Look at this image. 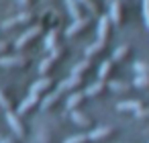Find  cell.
<instances>
[{"mask_svg":"<svg viewBox=\"0 0 149 143\" xmlns=\"http://www.w3.org/2000/svg\"><path fill=\"white\" fill-rule=\"evenodd\" d=\"M31 55L17 53V55H0V68H25L29 66Z\"/></svg>","mask_w":149,"mask_h":143,"instance_id":"obj_1","label":"cell"},{"mask_svg":"<svg viewBox=\"0 0 149 143\" xmlns=\"http://www.w3.org/2000/svg\"><path fill=\"white\" fill-rule=\"evenodd\" d=\"M43 33V25H35V27H31V29H27L19 39H17V43H15V47L17 49H23V47H27L31 41H35L39 35Z\"/></svg>","mask_w":149,"mask_h":143,"instance_id":"obj_2","label":"cell"},{"mask_svg":"<svg viewBox=\"0 0 149 143\" xmlns=\"http://www.w3.org/2000/svg\"><path fill=\"white\" fill-rule=\"evenodd\" d=\"M6 121H8V125H10L15 137L23 139V137H25V125H23V121H21V114H17L15 110H8V112H6Z\"/></svg>","mask_w":149,"mask_h":143,"instance_id":"obj_3","label":"cell"},{"mask_svg":"<svg viewBox=\"0 0 149 143\" xmlns=\"http://www.w3.org/2000/svg\"><path fill=\"white\" fill-rule=\"evenodd\" d=\"M108 19H110V23H114L116 27H118V25H123V21H125V6H123L120 0H114V2L110 4Z\"/></svg>","mask_w":149,"mask_h":143,"instance_id":"obj_4","label":"cell"},{"mask_svg":"<svg viewBox=\"0 0 149 143\" xmlns=\"http://www.w3.org/2000/svg\"><path fill=\"white\" fill-rule=\"evenodd\" d=\"M51 86H53V80H51L49 76H43V78H39L35 84H31V94L41 96L43 92H49V90H51Z\"/></svg>","mask_w":149,"mask_h":143,"instance_id":"obj_5","label":"cell"},{"mask_svg":"<svg viewBox=\"0 0 149 143\" xmlns=\"http://www.w3.org/2000/svg\"><path fill=\"white\" fill-rule=\"evenodd\" d=\"M90 23H92V19H88V17H84V19H80V21H74V23L65 29V37H74V35L86 31V29L90 27Z\"/></svg>","mask_w":149,"mask_h":143,"instance_id":"obj_6","label":"cell"},{"mask_svg":"<svg viewBox=\"0 0 149 143\" xmlns=\"http://www.w3.org/2000/svg\"><path fill=\"white\" fill-rule=\"evenodd\" d=\"M84 84V78L82 76H70V78H65V80H61V84L57 86L61 92H72V90H76V88H80Z\"/></svg>","mask_w":149,"mask_h":143,"instance_id":"obj_7","label":"cell"},{"mask_svg":"<svg viewBox=\"0 0 149 143\" xmlns=\"http://www.w3.org/2000/svg\"><path fill=\"white\" fill-rule=\"evenodd\" d=\"M110 19L108 15L100 17L98 19V29H96V35H98V41H108V33H110Z\"/></svg>","mask_w":149,"mask_h":143,"instance_id":"obj_8","label":"cell"},{"mask_svg":"<svg viewBox=\"0 0 149 143\" xmlns=\"http://www.w3.org/2000/svg\"><path fill=\"white\" fill-rule=\"evenodd\" d=\"M31 19H33V13H21V15H17V17H13V19L4 21V23H2V29H10V27L25 25V23H29Z\"/></svg>","mask_w":149,"mask_h":143,"instance_id":"obj_9","label":"cell"},{"mask_svg":"<svg viewBox=\"0 0 149 143\" xmlns=\"http://www.w3.org/2000/svg\"><path fill=\"white\" fill-rule=\"evenodd\" d=\"M86 100V96H84V92H80V90H76V92H72L70 94V98L65 100V108L72 112V110H78V106H82V102Z\"/></svg>","mask_w":149,"mask_h":143,"instance_id":"obj_10","label":"cell"},{"mask_svg":"<svg viewBox=\"0 0 149 143\" xmlns=\"http://www.w3.org/2000/svg\"><path fill=\"white\" fill-rule=\"evenodd\" d=\"M37 104H39V96H35V94H29V96H27V98H25V100L19 104V110H17V114H21V116H23V114H27L29 110H33Z\"/></svg>","mask_w":149,"mask_h":143,"instance_id":"obj_11","label":"cell"},{"mask_svg":"<svg viewBox=\"0 0 149 143\" xmlns=\"http://www.w3.org/2000/svg\"><path fill=\"white\" fill-rule=\"evenodd\" d=\"M110 133H112V127L104 125V127H96V129H92V131H90V133H86V135H88V139H90V141H102V139L110 137Z\"/></svg>","mask_w":149,"mask_h":143,"instance_id":"obj_12","label":"cell"},{"mask_svg":"<svg viewBox=\"0 0 149 143\" xmlns=\"http://www.w3.org/2000/svg\"><path fill=\"white\" fill-rule=\"evenodd\" d=\"M92 66H94V57H84L82 61H78V63L72 68V74H74V76H84Z\"/></svg>","mask_w":149,"mask_h":143,"instance_id":"obj_13","label":"cell"},{"mask_svg":"<svg viewBox=\"0 0 149 143\" xmlns=\"http://www.w3.org/2000/svg\"><path fill=\"white\" fill-rule=\"evenodd\" d=\"M104 90H106V82L98 80L96 84H88V86H86V90H84V96H86V98H92V96H98V94H102Z\"/></svg>","mask_w":149,"mask_h":143,"instance_id":"obj_14","label":"cell"},{"mask_svg":"<svg viewBox=\"0 0 149 143\" xmlns=\"http://www.w3.org/2000/svg\"><path fill=\"white\" fill-rule=\"evenodd\" d=\"M59 43H61V33H59L57 29H51V31L47 33V37H45V47L51 51V49H55Z\"/></svg>","mask_w":149,"mask_h":143,"instance_id":"obj_15","label":"cell"},{"mask_svg":"<svg viewBox=\"0 0 149 143\" xmlns=\"http://www.w3.org/2000/svg\"><path fill=\"white\" fill-rule=\"evenodd\" d=\"M106 43H108V41H98V39H96L92 45L86 47V57H96V55H100V53L106 49Z\"/></svg>","mask_w":149,"mask_h":143,"instance_id":"obj_16","label":"cell"},{"mask_svg":"<svg viewBox=\"0 0 149 143\" xmlns=\"http://www.w3.org/2000/svg\"><path fill=\"white\" fill-rule=\"evenodd\" d=\"M61 94H63V92H61L59 88H55V90L47 92V96L41 100V106H43V108H51V106H53V104H55V102L61 98Z\"/></svg>","mask_w":149,"mask_h":143,"instance_id":"obj_17","label":"cell"},{"mask_svg":"<svg viewBox=\"0 0 149 143\" xmlns=\"http://www.w3.org/2000/svg\"><path fill=\"white\" fill-rule=\"evenodd\" d=\"M143 106V102L141 100H123V102H118L116 104V110H120V112H135V110H139Z\"/></svg>","mask_w":149,"mask_h":143,"instance_id":"obj_18","label":"cell"},{"mask_svg":"<svg viewBox=\"0 0 149 143\" xmlns=\"http://www.w3.org/2000/svg\"><path fill=\"white\" fill-rule=\"evenodd\" d=\"M70 114H72V121H74L76 125H80L82 129H88V127H92V119H90V116H86L84 112H80V110H72Z\"/></svg>","mask_w":149,"mask_h":143,"instance_id":"obj_19","label":"cell"},{"mask_svg":"<svg viewBox=\"0 0 149 143\" xmlns=\"http://www.w3.org/2000/svg\"><path fill=\"white\" fill-rule=\"evenodd\" d=\"M65 6H68V13H70V17H72L74 21L84 19V17H82V6H80L78 0H65Z\"/></svg>","mask_w":149,"mask_h":143,"instance_id":"obj_20","label":"cell"},{"mask_svg":"<svg viewBox=\"0 0 149 143\" xmlns=\"http://www.w3.org/2000/svg\"><path fill=\"white\" fill-rule=\"evenodd\" d=\"M112 66H114V61H112V59H104V61L100 63V68H98V80L106 82V80H108V76H110V72H112Z\"/></svg>","mask_w":149,"mask_h":143,"instance_id":"obj_21","label":"cell"},{"mask_svg":"<svg viewBox=\"0 0 149 143\" xmlns=\"http://www.w3.org/2000/svg\"><path fill=\"white\" fill-rule=\"evenodd\" d=\"M108 88L112 92H116V94H127L133 88V84H127V82H120V80H112V82H108Z\"/></svg>","mask_w":149,"mask_h":143,"instance_id":"obj_22","label":"cell"},{"mask_svg":"<svg viewBox=\"0 0 149 143\" xmlns=\"http://www.w3.org/2000/svg\"><path fill=\"white\" fill-rule=\"evenodd\" d=\"M127 55H129V45H120V47H116V49H114V53H112V57H110V59H112L114 63H118V61H123Z\"/></svg>","mask_w":149,"mask_h":143,"instance_id":"obj_23","label":"cell"},{"mask_svg":"<svg viewBox=\"0 0 149 143\" xmlns=\"http://www.w3.org/2000/svg\"><path fill=\"white\" fill-rule=\"evenodd\" d=\"M133 86L135 88H149V76L147 74H137L135 80H133Z\"/></svg>","mask_w":149,"mask_h":143,"instance_id":"obj_24","label":"cell"},{"mask_svg":"<svg viewBox=\"0 0 149 143\" xmlns=\"http://www.w3.org/2000/svg\"><path fill=\"white\" fill-rule=\"evenodd\" d=\"M0 108H2L4 112L13 110V100H10V98H8V94H6V92H2V90H0Z\"/></svg>","mask_w":149,"mask_h":143,"instance_id":"obj_25","label":"cell"},{"mask_svg":"<svg viewBox=\"0 0 149 143\" xmlns=\"http://www.w3.org/2000/svg\"><path fill=\"white\" fill-rule=\"evenodd\" d=\"M80 6H86L90 15H98V4L94 2V0H78Z\"/></svg>","mask_w":149,"mask_h":143,"instance_id":"obj_26","label":"cell"},{"mask_svg":"<svg viewBox=\"0 0 149 143\" xmlns=\"http://www.w3.org/2000/svg\"><path fill=\"white\" fill-rule=\"evenodd\" d=\"M133 70H135L137 74H147V76H149V63H145V61H135Z\"/></svg>","mask_w":149,"mask_h":143,"instance_id":"obj_27","label":"cell"},{"mask_svg":"<svg viewBox=\"0 0 149 143\" xmlns=\"http://www.w3.org/2000/svg\"><path fill=\"white\" fill-rule=\"evenodd\" d=\"M86 141H88V135H84V133H82V135H74V137H68V139H65L63 143H86Z\"/></svg>","mask_w":149,"mask_h":143,"instance_id":"obj_28","label":"cell"},{"mask_svg":"<svg viewBox=\"0 0 149 143\" xmlns=\"http://www.w3.org/2000/svg\"><path fill=\"white\" fill-rule=\"evenodd\" d=\"M135 116L137 119H149V108L147 106H141L139 110H135Z\"/></svg>","mask_w":149,"mask_h":143,"instance_id":"obj_29","label":"cell"},{"mask_svg":"<svg viewBox=\"0 0 149 143\" xmlns=\"http://www.w3.org/2000/svg\"><path fill=\"white\" fill-rule=\"evenodd\" d=\"M143 19H145V25L149 27V0H143Z\"/></svg>","mask_w":149,"mask_h":143,"instance_id":"obj_30","label":"cell"},{"mask_svg":"<svg viewBox=\"0 0 149 143\" xmlns=\"http://www.w3.org/2000/svg\"><path fill=\"white\" fill-rule=\"evenodd\" d=\"M6 49H8V43H6V41H0V55H4Z\"/></svg>","mask_w":149,"mask_h":143,"instance_id":"obj_31","label":"cell"},{"mask_svg":"<svg viewBox=\"0 0 149 143\" xmlns=\"http://www.w3.org/2000/svg\"><path fill=\"white\" fill-rule=\"evenodd\" d=\"M0 143H15V139H10V137H2V139H0Z\"/></svg>","mask_w":149,"mask_h":143,"instance_id":"obj_32","label":"cell"},{"mask_svg":"<svg viewBox=\"0 0 149 143\" xmlns=\"http://www.w3.org/2000/svg\"><path fill=\"white\" fill-rule=\"evenodd\" d=\"M21 2H23V4H29V2H31V0H21Z\"/></svg>","mask_w":149,"mask_h":143,"instance_id":"obj_33","label":"cell"},{"mask_svg":"<svg viewBox=\"0 0 149 143\" xmlns=\"http://www.w3.org/2000/svg\"><path fill=\"white\" fill-rule=\"evenodd\" d=\"M0 139H2V137H0Z\"/></svg>","mask_w":149,"mask_h":143,"instance_id":"obj_34","label":"cell"}]
</instances>
